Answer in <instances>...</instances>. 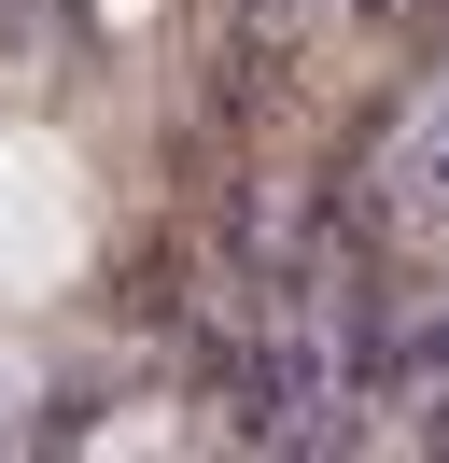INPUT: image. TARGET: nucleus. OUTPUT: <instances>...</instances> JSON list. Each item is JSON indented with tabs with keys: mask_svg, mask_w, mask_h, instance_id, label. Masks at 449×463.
<instances>
[{
	"mask_svg": "<svg viewBox=\"0 0 449 463\" xmlns=\"http://www.w3.org/2000/svg\"><path fill=\"white\" fill-rule=\"evenodd\" d=\"M379 197H393V225H407V239H449V85L421 99L407 127H393V155H379Z\"/></svg>",
	"mask_w": 449,
	"mask_h": 463,
	"instance_id": "f257e3e1",
	"label": "nucleus"
},
{
	"mask_svg": "<svg viewBox=\"0 0 449 463\" xmlns=\"http://www.w3.org/2000/svg\"><path fill=\"white\" fill-rule=\"evenodd\" d=\"M0 435H28V365H0Z\"/></svg>",
	"mask_w": 449,
	"mask_h": 463,
	"instance_id": "f03ea898",
	"label": "nucleus"
},
{
	"mask_svg": "<svg viewBox=\"0 0 449 463\" xmlns=\"http://www.w3.org/2000/svg\"><path fill=\"white\" fill-rule=\"evenodd\" d=\"M351 14H379V0H351Z\"/></svg>",
	"mask_w": 449,
	"mask_h": 463,
	"instance_id": "7ed1b4c3",
	"label": "nucleus"
}]
</instances>
